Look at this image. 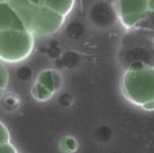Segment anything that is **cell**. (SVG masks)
I'll return each instance as SVG.
<instances>
[{"label": "cell", "mask_w": 154, "mask_h": 153, "mask_svg": "<svg viewBox=\"0 0 154 153\" xmlns=\"http://www.w3.org/2000/svg\"><path fill=\"white\" fill-rule=\"evenodd\" d=\"M63 76L54 69H44L38 74L31 87V95L36 101L45 102L60 91Z\"/></svg>", "instance_id": "8992f818"}, {"label": "cell", "mask_w": 154, "mask_h": 153, "mask_svg": "<svg viewBox=\"0 0 154 153\" xmlns=\"http://www.w3.org/2000/svg\"><path fill=\"white\" fill-rule=\"evenodd\" d=\"M118 47L117 59L124 70L154 66V40L140 29L126 30Z\"/></svg>", "instance_id": "7a4b0ae2"}, {"label": "cell", "mask_w": 154, "mask_h": 153, "mask_svg": "<svg viewBox=\"0 0 154 153\" xmlns=\"http://www.w3.org/2000/svg\"><path fill=\"white\" fill-rule=\"evenodd\" d=\"M88 18L94 26L101 29L111 27L117 20H119L115 5L106 0L96 1L92 6L88 13Z\"/></svg>", "instance_id": "52a82bcc"}, {"label": "cell", "mask_w": 154, "mask_h": 153, "mask_svg": "<svg viewBox=\"0 0 154 153\" xmlns=\"http://www.w3.org/2000/svg\"><path fill=\"white\" fill-rule=\"evenodd\" d=\"M33 6H43L45 0H29Z\"/></svg>", "instance_id": "5bb4252c"}, {"label": "cell", "mask_w": 154, "mask_h": 153, "mask_svg": "<svg viewBox=\"0 0 154 153\" xmlns=\"http://www.w3.org/2000/svg\"><path fill=\"white\" fill-rule=\"evenodd\" d=\"M136 29L142 30L154 40V10H149L145 18L140 23Z\"/></svg>", "instance_id": "30bf717a"}, {"label": "cell", "mask_w": 154, "mask_h": 153, "mask_svg": "<svg viewBox=\"0 0 154 153\" xmlns=\"http://www.w3.org/2000/svg\"><path fill=\"white\" fill-rule=\"evenodd\" d=\"M34 35L29 29L1 30V61L17 64L27 59L34 49Z\"/></svg>", "instance_id": "3957f363"}, {"label": "cell", "mask_w": 154, "mask_h": 153, "mask_svg": "<svg viewBox=\"0 0 154 153\" xmlns=\"http://www.w3.org/2000/svg\"><path fill=\"white\" fill-rule=\"evenodd\" d=\"M74 2L75 0H45L44 5L59 14L67 16L72 10Z\"/></svg>", "instance_id": "9c48e42d"}, {"label": "cell", "mask_w": 154, "mask_h": 153, "mask_svg": "<svg viewBox=\"0 0 154 153\" xmlns=\"http://www.w3.org/2000/svg\"><path fill=\"white\" fill-rule=\"evenodd\" d=\"M0 153H20L15 148V145L10 143H5V144H0Z\"/></svg>", "instance_id": "4fadbf2b"}, {"label": "cell", "mask_w": 154, "mask_h": 153, "mask_svg": "<svg viewBox=\"0 0 154 153\" xmlns=\"http://www.w3.org/2000/svg\"><path fill=\"white\" fill-rule=\"evenodd\" d=\"M8 81H9V74H8L5 65L2 62L1 64V73H0V82H1L0 86H1V91H5L6 86L8 84Z\"/></svg>", "instance_id": "8fae6325"}, {"label": "cell", "mask_w": 154, "mask_h": 153, "mask_svg": "<svg viewBox=\"0 0 154 153\" xmlns=\"http://www.w3.org/2000/svg\"><path fill=\"white\" fill-rule=\"evenodd\" d=\"M149 1H151V0H149Z\"/></svg>", "instance_id": "2e32d148"}, {"label": "cell", "mask_w": 154, "mask_h": 153, "mask_svg": "<svg viewBox=\"0 0 154 153\" xmlns=\"http://www.w3.org/2000/svg\"><path fill=\"white\" fill-rule=\"evenodd\" d=\"M10 142V133L8 128L6 127L4 123H1V128H0V144L9 143Z\"/></svg>", "instance_id": "7c38bea8"}, {"label": "cell", "mask_w": 154, "mask_h": 153, "mask_svg": "<svg viewBox=\"0 0 154 153\" xmlns=\"http://www.w3.org/2000/svg\"><path fill=\"white\" fill-rule=\"evenodd\" d=\"M118 18L126 30L136 29L149 11V0H117Z\"/></svg>", "instance_id": "5b68a950"}, {"label": "cell", "mask_w": 154, "mask_h": 153, "mask_svg": "<svg viewBox=\"0 0 154 153\" xmlns=\"http://www.w3.org/2000/svg\"><path fill=\"white\" fill-rule=\"evenodd\" d=\"M65 17L45 5L35 6L29 16V30L38 35L52 34L61 27Z\"/></svg>", "instance_id": "277c9868"}, {"label": "cell", "mask_w": 154, "mask_h": 153, "mask_svg": "<svg viewBox=\"0 0 154 153\" xmlns=\"http://www.w3.org/2000/svg\"><path fill=\"white\" fill-rule=\"evenodd\" d=\"M27 29L18 11L9 2H1V30Z\"/></svg>", "instance_id": "ba28073f"}, {"label": "cell", "mask_w": 154, "mask_h": 153, "mask_svg": "<svg viewBox=\"0 0 154 153\" xmlns=\"http://www.w3.org/2000/svg\"><path fill=\"white\" fill-rule=\"evenodd\" d=\"M120 90L126 100L145 111L154 110V66L124 70Z\"/></svg>", "instance_id": "6da1fadb"}, {"label": "cell", "mask_w": 154, "mask_h": 153, "mask_svg": "<svg viewBox=\"0 0 154 153\" xmlns=\"http://www.w3.org/2000/svg\"><path fill=\"white\" fill-rule=\"evenodd\" d=\"M106 1H108V2H110V4H112V5H115L116 1H117V0H106Z\"/></svg>", "instance_id": "9a60e30c"}]
</instances>
